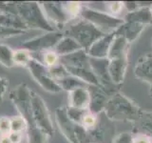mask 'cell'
Segmentation results:
<instances>
[{
    "mask_svg": "<svg viewBox=\"0 0 152 143\" xmlns=\"http://www.w3.org/2000/svg\"><path fill=\"white\" fill-rule=\"evenodd\" d=\"M16 13L28 29H37L46 32L57 31L48 21L40 3L34 1L16 2Z\"/></svg>",
    "mask_w": 152,
    "mask_h": 143,
    "instance_id": "6da1fadb",
    "label": "cell"
},
{
    "mask_svg": "<svg viewBox=\"0 0 152 143\" xmlns=\"http://www.w3.org/2000/svg\"><path fill=\"white\" fill-rule=\"evenodd\" d=\"M63 32L64 35L73 38L85 51H88L95 41L104 35L91 23L81 17L69 23Z\"/></svg>",
    "mask_w": 152,
    "mask_h": 143,
    "instance_id": "7a4b0ae2",
    "label": "cell"
},
{
    "mask_svg": "<svg viewBox=\"0 0 152 143\" xmlns=\"http://www.w3.org/2000/svg\"><path fill=\"white\" fill-rule=\"evenodd\" d=\"M104 111L106 116L113 120H129L134 122L142 113L135 104L121 94H115L109 98Z\"/></svg>",
    "mask_w": 152,
    "mask_h": 143,
    "instance_id": "3957f363",
    "label": "cell"
},
{
    "mask_svg": "<svg viewBox=\"0 0 152 143\" xmlns=\"http://www.w3.org/2000/svg\"><path fill=\"white\" fill-rule=\"evenodd\" d=\"M31 90L28 87L27 84H20L16 88H14L11 93H10V99L14 105V107L18 111L19 116L25 118L28 124L27 132L33 131L36 127L34 121H33L32 113H31Z\"/></svg>",
    "mask_w": 152,
    "mask_h": 143,
    "instance_id": "277c9868",
    "label": "cell"
},
{
    "mask_svg": "<svg viewBox=\"0 0 152 143\" xmlns=\"http://www.w3.org/2000/svg\"><path fill=\"white\" fill-rule=\"evenodd\" d=\"M80 17L91 23L104 35L114 32L125 22L124 18L112 16L106 12L97 11L84 5L80 13Z\"/></svg>",
    "mask_w": 152,
    "mask_h": 143,
    "instance_id": "5b68a950",
    "label": "cell"
},
{
    "mask_svg": "<svg viewBox=\"0 0 152 143\" xmlns=\"http://www.w3.org/2000/svg\"><path fill=\"white\" fill-rule=\"evenodd\" d=\"M31 102L32 117L36 127H38L40 130L46 133L50 137L52 136L54 133V128L53 124H52L50 114L44 99L38 94L31 91Z\"/></svg>",
    "mask_w": 152,
    "mask_h": 143,
    "instance_id": "8992f818",
    "label": "cell"
},
{
    "mask_svg": "<svg viewBox=\"0 0 152 143\" xmlns=\"http://www.w3.org/2000/svg\"><path fill=\"white\" fill-rule=\"evenodd\" d=\"M64 37V32L59 30L54 32H46L45 35L33 37L31 39H28L22 43L21 48L28 51L32 55L41 54L46 51L53 50L54 47L57 45L62 38Z\"/></svg>",
    "mask_w": 152,
    "mask_h": 143,
    "instance_id": "52a82bcc",
    "label": "cell"
},
{
    "mask_svg": "<svg viewBox=\"0 0 152 143\" xmlns=\"http://www.w3.org/2000/svg\"><path fill=\"white\" fill-rule=\"evenodd\" d=\"M27 68L30 71L33 79L45 91L52 94H58L62 92L59 84L51 78L49 68H47L41 62L32 58L30 61V63L28 64Z\"/></svg>",
    "mask_w": 152,
    "mask_h": 143,
    "instance_id": "ba28073f",
    "label": "cell"
},
{
    "mask_svg": "<svg viewBox=\"0 0 152 143\" xmlns=\"http://www.w3.org/2000/svg\"><path fill=\"white\" fill-rule=\"evenodd\" d=\"M55 120L61 133L66 138V140L69 143H78L76 135H77L80 125L70 120L66 114V107H60L55 110Z\"/></svg>",
    "mask_w": 152,
    "mask_h": 143,
    "instance_id": "9c48e42d",
    "label": "cell"
},
{
    "mask_svg": "<svg viewBox=\"0 0 152 143\" xmlns=\"http://www.w3.org/2000/svg\"><path fill=\"white\" fill-rule=\"evenodd\" d=\"M45 15L52 26H58L59 29H63V26L69 21L62 7V2H39Z\"/></svg>",
    "mask_w": 152,
    "mask_h": 143,
    "instance_id": "30bf717a",
    "label": "cell"
},
{
    "mask_svg": "<svg viewBox=\"0 0 152 143\" xmlns=\"http://www.w3.org/2000/svg\"><path fill=\"white\" fill-rule=\"evenodd\" d=\"M88 91L90 94L88 112L97 114L100 112L104 111L109 98L107 92L102 86H88Z\"/></svg>",
    "mask_w": 152,
    "mask_h": 143,
    "instance_id": "8fae6325",
    "label": "cell"
},
{
    "mask_svg": "<svg viewBox=\"0 0 152 143\" xmlns=\"http://www.w3.org/2000/svg\"><path fill=\"white\" fill-rule=\"evenodd\" d=\"M114 37H115L114 32L107 33L100 37L87 51L88 56L93 57V58H107L109 49H110Z\"/></svg>",
    "mask_w": 152,
    "mask_h": 143,
    "instance_id": "7c38bea8",
    "label": "cell"
},
{
    "mask_svg": "<svg viewBox=\"0 0 152 143\" xmlns=\"http://www.w3.org/2000/svg\"><path fill=\"white\" fill-rule=\"evenodd\" d=\"M89 64L93 74L97 77L100 86L106 87V86L111 82L108 74V58H93L89 57Z\"/></svg>",
    "mask_w": 152,
    "mask_h": 143,
    "instance_id": "4fadbf2b",
    "label": "cell"
},
{
    "mask_svg": "<svg viewBox=\"0 0 152 143\" xmlns=\"http://www.w3.org/2000/svg\"><path fill=\"white\" fill-rule=\"evenodd\" d=\"M60 63L66 68H84L90 66L89 56L85 50H80L72 54L60 56Z\"/></svg>",
    "mask_w": 152,
    "mask_h": 143,
    "instance_id": "5bb4252c",
    "label": "cell"
},
{
    "mask_svg": "<svg viewBox=\"0 0 152 143\" xmlns=\"http://www.w3.org/2000/svg\"><path fill=\"white\" fill-rule=\"evenodd\" d=\"M109 60V59H108ZM127 68V56L109 60L108 74L113 84H121L125 78Z\"/></svg>",
    "mask_w": 152,
    "mask_h": 143,
    "instance_id": "9a60e30c",
    "label": "cell"
},
{
    "mask_svg": "<svg viewBox=\"0 0 152 143\" xmlns=\"http://www.w3.org/2000/svg\"><path fill=\"white\" fill-rule=\"evenodd\" d=\"M90 94L88 87L78 88L69 93V106L81 110H88Z\"/></svg>",
    "mask_w": 152,
    "mask_h": 143,
    "instance_id": "2e32d148",
    "label": "cell"
},
{
    "mask_svg": "<svg viewBox=\"0 0 152 143\" xmlns=\"http://www.w3.org/2000/svg\"><path fill=\"white\" fill-rule=\"evenodd\" d=\"M145 26L142 25V24L125 21L114 32V33L117 36L124 37L128 43H131L141 35L142 32L145 30Z\"/></svg>",
    "mask_w": 152,
    "mask_h": 143,
    "instance_id": "e0dca14e",
    "label": "cell"
},
{
    "mask_svg": "<svg viewBox=\"0 0 152 143\" xmlns=\"http://www.w3.org/2000/svg\"><path fill=\"white\" fill-rule=\"evenodd\" d=\"M134 74L137 78L152 85V54L144 56L138 62Z\"/></svg>",
    "mask_w": 152,
    "mask_h": 143,
    "instance_id": "ac0fdd59",
    "label": "cell"
},
{
    "mask_svg": "<svg viewBox=\"0 0 152 143\" xmlns=\"http://www.w3.org/2000/svg\"><path fill=\"white\" fill-rule=\"evenodd\" d=\"M124 21L134 22L142 25L152 23V13L150 11V6L139 7L137 10L130 13H126L124 16Z\"/></svg>",
    "mask_w": 152,
    "mask_h": 143,
    "instance_id": "d6986e66",
    "label": "cell"
},
{
    "mask_svg": "<svg viewBox=\"0 0 152 143\" xmlns=\"http://www.w3.org/2000/svg\"><path fill=\"white\" fill-rule=\"evenodd\" d=\"M129 44L130 43H128L124 37L115 35L111 43L110 49H109L107 58L109 60H111V59H116V58H121V57L127 56Z\"/></svg>",
    "mask_w": 152,
    "mask_h": 143,
    "instance_id": "ffe728a7",
    "label": "cell"
},
{
    "mask_svg": "<svg viewBox=\"0 0 152 143\" xmlns=\"http://www.w3.org/2000/svg\"><path fill=\"white\" fill-rule=\"evenodd\" d=\"M0 25L5 28L12 29V30L17 31L27 32L28 30L26 24L24 23L22 18L15 13H0Z\"/></svg>",
    "mask_w": 152,
    "mask_h": 143,
    "instance_id": "44dd1931",
    "label": "cell"
},
{
    "mask_svg": "<svg viewBox=\"0 0 152 143\" xmlns=\"http://www.w3.org/2000/svg\"><path fill=\"white\" fill-rule=\"evenodd\" d=\"M80 50H83L81 46L76 42L73 38H71L69 36H66L64 37L57 43V45L54 47L53 51L56 52L59 56H64L66 55L72 54L74 52H77Z\"/></svg>",
    "mask_w": 152,
    "mask_h": 143,
    "instance_id": "7402d4cb",
    "label": "cell"
},
{
    "mask_svg": "<svg viewBox=\"0 0 152 143\" xmlns=\"http://www.w3.org/2000/svg\"><path fill=\"white\" fill-rule=\"evenodd\" d=\"M135 123V127L141 133L140 135H145L148 137L152 136V114L142 112Z\"/></svg>",
    "mask_w": 152,
    "mask_h": 143,
    "instance_id": "603a6c76",
    "label": "cell"
},
{
    "mask_svg": "<svg viewBox=\"0 0 152 143\" xmlns=\"http://www.w3.org/2000/svg\"><path fill=\"white\" fill-rule=\"evenodd\" d=\"M58 84L61 87L62 91L65 90L68 93L71 92V91H73L75 89L88 87V86H89L88 84H86L85 82H83L82 80H80L77 77H75V76L70 75V74H69L68 76H66V77L63 78L62 80H60L58 82Z\"/></svg>",
    "mask_w": 152,
    "mask_h": 143,
    "instance_id": "cb8c5ba5",
    "label": "cell"
},
{
    "mask_svg": "<svg viewBox=\"0 0 152 143\" xmlns=\"http://www.w3.org/2000/svg\"><path fill=\"white\" fill-rule=\"evenodd\" d=\"M62 7H63L64 12L66 13V16L69 17V20H74L80 17V13L82 11L83 5L80 2H62Z\"/></svg>",
    "mask_w": 152,
    "mask_h": 143,
    "instance_id": "d4e9b609",
    "label": "cell"
},
{
    "mask_svg": "<svg viewBox=\"0 0 152 143\" xmlns=\"http://www.w3.org/2000/svg\"><path fill=\"white\" fill-rule=\"evenodd\" d=\"M40 55L41 58L38 60L39 62L46 66L47 68H52L56 65H58L60 63V56L56 54L53 50H50V51H46L44 52H41V54H38Z\"/></svg>",
    "mask_w": 152,
    "mask_h": 143,
    "instance_id": "484cf974",
    "label": "cell"
},
{
    "mask_svg": "<svg viewBox=\"0 0 152 143\" xmlns=\"http://www.w3.org/2000/svg\"><path fill=\"white\" fill-rule=\"evenodd\" d=\"M13 50L7 45L0 44V64L6 68H12L13 63Z\"/></svg>",
    "mask_w": 152,
    "mask_h": 143,
    "instance_id": "4316f807",
    "label": "cell"
},
{
    "mask_svg": "<svg viewBox=\"0 0 152 143\" xmlns=\"http://www.w3.org/2000/svg\"><path fill=\"white\" fill-rule=\"evenodd\" d=\"M32 59V55L28 51L20 48L13 52V63L14 66L27 67L30 61Z\"/></svg>",
    "mask_w": 152,
    "mask_h": 143,
    "instance_id": "83f0119b",
    "label": "cell"
},
{
    "mask_svg": "<svg viewBox=\"0 0 152 143\" xmlns=\"http://www.w3.org/2000/svg\"><path fill=\"white\" fill-rule=\"evenodd\" d=\"M66 109L68 116L69 117L70 120L74 122L75 124H79V125H81L82 119L86 114V113L88 112V110H81V109H77L74 107H70V106L66 107Z\"/></svg>",
    "mask_w": 152,
    "mask_h": 143,
    "instance_id": "f1b7e54d",
    "label": "cell"
},
{
    "mask_svg": "<svg viewBox=\"0 0 152 143\" xmlns=\"http://www.w3.org/2000/svg\"><path fill=\"white\" fill-rule=\"evenodd\" d=\"M11 129L12 132L15 133H21L27 131L28 129V124L25 118L21 116H16L11 117Z\"/></svg>",
    "mask_w": 152,
    "mask_h": 143,
    "instance_id": "f546056e",
    "label": "cell"
},
{
    "mask_svg": "<svg viewBox=\"0 0 152 143\" xmlns=\"http://www.w3.org/2000/svg\"><path fill=\"white\" fill-rule=\"evenodd\" d=\"M125 11L124 2L120 1H111L106 3V13L112 16L119 17V15Z\"/></svg>",
    "mask_w": 152,
    "mask_h": 143,
    "instance_id": "4dcf8cb0",
    "label": "cell"
},
{
    "mask_svg": "<svg viewBox=\"0 0 152 143\" xmlns=\"http://www.w3.org/2000/svg\"><path fill=\"white\" fill-rule=\"evenodd\" d=\"M49 72H50L51 78L54 81H56L57 83L69 74L68 73V71H66V69L61 63H59L58 65H56L54 67H52V68H50Z\"/></svg>",
    "mask_w": 152,
    "mask_h": 143,
    "instance_id": "1f68e13d",
    "label": "cell"
},
{
    "mask_svg": "<svg viewBox=\"0 0 152 143\" xmlns=\"http://www.w3.org/2000/svg\"><path fill=\"white\" fill-rule=\"evenodd\" d=\"M97 123H98V120H97L96 114H94L88 111L82 119L81 125H82L83 128H85L87 131H92L96 128Z\"/></svg>",
    "mask_w": 152,
    "mask_h": 143,
    "instance_id": "d6a6232c",
    "label": "cell"
},
{
    "mask_svg": "<svg viewBox=\"0 0 152 143\" xmlns=\"http://www.w3.org/2000/svg\"><path fill=\"white\" fill-rule=\"evenodd\" d=\"M26 32L24 31H17V30H12V29L5 28L0 25V39H6V38H10L12 36L20 35L25 33Z\"/></svg>",
    "mask_w": 152,
    "mask_h": 143,
    "instance_id": "836d02e7",
    "label": "cell"
},
{
    "mask_svg": "<svg viewBox=\"0 0 152 143\" xmlns=\"http://www.w3.org/2000/svg\"><path fill=\"white\" fill-rule=\"evenodd\" d=\"M11 132V117L0 116V136H8Z\"/></svg>",
    "mask_w": 152,
    "mask_h": 143,
    "instance_id": "e575fe53",
    "label": "cell"
},
{
    "mask_svg": "<svg viewBox=\"0 0 152 143\" xmlns=\"http://www.w3.org/2000/svg\"><path fill=\"white\" fill-rule=\"evenodd\" d=\"M0 11L1 13L17 14L16 2H0Z\"/></svg>",
    "mask_w": 152,
    "mask_h": 143,
    "instance_id": "d590c367",
    "label": "cell"
},
{
    "mask_svg": "<svg viewBox=\"0 0 152 143\" xmlns=\"http://www.w3.org/2000/svg\"><path fill=\"white\" fill-rule=\"evenodd\" d=\"M113 143H133V137L130 133H123L115 137Z\"/></svg>",
    "mask_w": 152,
    "mask_h": 143,
    "instance_id": "8d00e7d4",
    "label": "cell"
},
{
    "mask_svg": "<svg viewBox=\"0 0 152 143\" xmlns=\"http://www.w3.org/2000/svg\"><path fill=\"white\" fill-rule=\"evenodd\" d=\"M9 87V81L7 78L0 76V103L3 101L5 94H6Z\"/></svg>",
    "mask_w": 152,
    "mask_h": 143,
    "instance_id": "74e56055",
    "label": "cell"
},
{
    "mask_svg": "<svg viewBox=\"0 0 152 143\" xmlns=\"http://www.w3.org/2000/svg\"><path fill=\"white\" fill-rule=\"evenodd\" d=\"M10 140L12 141V143H21L23 135L21 133H15V132H11L8 135Z\"/></svg>",
    "mask_w": 152,
    "mask_h": 143,
    "instance_id": "f35d334b",
    "label": "cell"
},
{
    "mask_svg": "<svg viewBox=\"0 0 152 143\" xmlns=\"http://www.w3.org/2000/svg\"><path fill=\"white\" fill-rule=\"evenodd\" d=\"M133 143H152L150 137L145 135H139L135 138H133Z\"/></svg>",
    "mask_w": 152,
    "mask_h": 143,
    "instance_id": "ab89813d",
    "label": "cell"
},
{
    "mask_svg": "<svg viewBox=\"0 0 152 143\" xmlns=\"http://www.w3.org/2000/svg\"><path fill=\"white\" fill-rule=\"evenodd\" d=\"M0 143H12L8 136H0Z\"/></svg>",
    "mask_w": 152,
    "mask_h": 143,
    "instance_id": "60d3db41",
    "label": "cell"
},
{
    "mask_svg": "<svg viewBox=\"0 0 152 143\" xmlns=\"http://www.w3.org/2000/svg\"><path fill=\"white\" fill-rule=\"evenodd\" d=\"M150 11H151V13H152V4L150 5Z\"/></svg>",
    "mask_w": 152,
    "mask_h": 143,
    "instance_id": "b9f144b4",
    "label": "cell"
},
{
    "mask_svg": "<svg viewBox=\"0 0 152 143\" xmlns=\"http://www.w3.org/2000/svg\"><path fill=\"white\" fill-rule=\"evenodd\" d=\"M92 143H94V142H92Z\"/></svg>",
    "mask_w": 152,
    "mask_h": 143,
    "instance_id": "7bdbcfd3",
    "label": "cell"
}]
</instances>
